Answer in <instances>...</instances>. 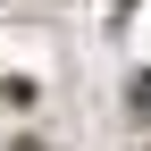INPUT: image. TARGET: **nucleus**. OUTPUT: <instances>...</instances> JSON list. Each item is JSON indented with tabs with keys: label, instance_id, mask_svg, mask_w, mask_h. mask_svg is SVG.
Wrapping results in <instances>:
<instances>
[]
</instances>
